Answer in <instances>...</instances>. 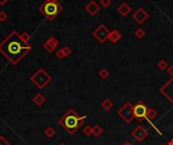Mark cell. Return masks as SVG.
I'll list each match as a JSON object with an SVG mask.
<instances>
[{
	"label": "cell",
	"mask_w": 173,
	"mask_h": 145,
	"mask_svg": "<svg viewBox=\"0 0 173 145\" xmlns=\"http://www.w3.org/2000/svg\"><path fill=\"white\" fill-rule=\"evenodd\" d=\"M31 51L32 45L21 41L19 34L16 31H11L0 44V52L13 65H17Z\"/></svg>",
	"instance_id": "1"
},
{
	"label": "cell",
	"mask_w": 173,
	"mask_h": 145,
	"mask_svg": "<svg viewBox=\"0 0 173 145\" xmlns=\"http://www.w3.org/2000/svg\"><path fill=\"white\" fill-rule=\"evenodd\" d=\"M86 116H81L74 109H70L58 120V123L69 134H75L84 124Z\"/></svg>",
	"instance_id": "2"
},
{
	"label": "cell",
	"mask_w": 173,
	"mask_h": 145,
	"mask_svg": "<svg viewBox=\"0 0 173 145\" xmlns=\"http://www.w3.org/2000/svg\"><path fill=\"white\" fill-rule=\"evenodd\" d=\"M39 11L43 13V15L49 20H53L60 14L62 11V6L58 2H47L45 1L39 6Z\"/></svg>",
	"instance_id": "3"
},
{
	"label": "cell",
	"mask_w": 173,
	"mask_h": 145,
	"mask_svg": "<svg viewBox=\"0 0 173 145\" xmlns=\"http://www.w3.org/2000/svg\"><path fill=\"white\" fill-rule=\"evenodd\" d=\"M31 81L39 89L43 90L49 83H51L52 77L44 69H39L31 77Z\"/></svg>",
	"instance_id": "4"
},
{
	"label": "cell",
	"mask_w": 173,
	"mask_h": 145,
	"mask_svg": "<svg viewBox=\"0 0 173 145\" xmlns=\"http://www.w3.org/2000/svg\"><path fill=\"white\" fill-rule=\"evenodd\" d=\"M118 115L124 120L126 123H131V122L135 119V115H134V109H133V104H131L130 102L125 103L122 106L118 109Z\"/></svg>",
	"instance_id": "5"
},
{
	"label": "cell",
	"mask_w": 173,
	"mask_h": 145,
	"mask_svg": "<svg viewBox=\"0 0 173 145\" xmlns=\"http://www.w3.org/2000/svg\"><path fill=\"white\" fill-rule=\"evenodd\" d=\"M133 109H134L135 118H139V119H146L148 107L146 106L144 102L138 101L137 103L133 105Z\"/></svg>",
	"instance_id": "6"
},
{
	"label": "cell",
	"mask_w": 173,
	"mask_h": 145,
	"mask_svg": "<svg viewBox=\"0 0 173 145\" xmlns=\"http://www.w3.org/2000/svg\"><path fill=\"white\" fill-rule=\"evenodd\" d=\"M161 94L173 105V77L161 88Z\"/></svg>",
	"instance_id": "7"
},
{
	"label": "cell",
	"mask_w": 173,
	"mask_h": 145,
	"mask_svg": "<svg viewBox=\"0 0 173 145\" xmlns=\"http://www.w3.org/2000/svg\"><path fill=\"white\" fill-rule=\"evenodd\" d=\"M148 134H149L148 130L146 129L144 126H141V125L137 126L132 131V136L134 137L138 142H143V141L148 137Z\"/></svg>",
	"instance_id": "8"
},
{
	"label": "cell",
	"mask_w": 173,
	"mask_h": 145,
	"mask_svg": "<svg viewBox=\"0 0 173 145\" xmlns=\"http://www.w3.org/2000/svg\"><path fill=\"white\" fill-rule=\"evenodd\" d=\"M57 47H58V41L54 36H51L50 38H48L47 41L44 44V48L49 52H53L57 48Z\"/></svg>",
	"instance_id": "9"
},
{
	"label": "cell",
	"mask_w": 173,
	"mask_h": 145,
	"mask_svg": "<svg viewBox=\"0 0 173 145\" xmlns=\"http://www.w3.org/2000/svg\"><path fill=\"white\" fill-rule=\"evenodd\" d=\"M45 101H46V99H45L43 94H36V96L32 98V102H34L36 106H39V107L42 106V105L45 103Z\"/></svg>",
	"instance_id": "10"
},
{
	"label": "cell",
	"mask_w": 173,
	"mask_h": 145,
	"mask_svg": "<svg viewBox=\"0 0 173 145\" xmlns=\"http://www.w3.org/2000/svg\"><path fill=\"white\" fill-rule=\"evenodd\" d=\"M102 134H103V129H102V127H100L99 125H95V126L92 127V135L95 138L100 137Z\"/></svg>",
	"instance_id": "11"
},
{
	"label": "cell",
	"mask_w": 173,
	"mask_h": 145,
	"mask_svg": "<svg viewBox=\"0 0 173 145\" xmlns=\"http://www.w3.org/2000/svg\"><path fill=\"white\" fill-rule=\"evenodd\" d=\"M157 116V111L154 110L153 108H148L147 110V115H146V119H147L149 122L151 120L155 119V117Z\"/></svg>",
	"instance_id": "12"
},
{
	"label": "cell",
	"mask_w": 173,
	"mask_h": 145,
	"mask_svg": "<svg viewBox=\"0 0 173 145\" xmlns=\"http://www.w3.org/2000/svg\"><path fill=\"white\" fill-rule=\"evenodd\" d=\"M101 106L104 110L109 111V110H111L112 107H114V103H112V101L109 100V99H105V100L101 103Z\"/></svg>",
	"instance_id": "13"
},
{
	"label": "cell",
	"mask_w": 173,
	"mask_h": 145,
	"mask_svg": "<svg viewBox=\"0 0 173 145\" xmlns=\"http://www.w3.org/2000/svg\"><path fill=\"white\" fill-rule=\"evenodd\" d=\"M55 134H56V129L54 127H48V128H46V130H45V135L47 137H49V138H53L55 136Z\"/></svg>",
	"instance_id": "14"
},
{
	"label": "cell",
	"mask_w": 173,
	"mask_h": 145,
	"mask_svg": "<svg viewBox=\"0 0 173 145\" xmlns=\"http://www.w3.org/2000/svg\"><path fill=\"white\" fill-rule=\"evenodd\" d=\"M19 36H21V41H23L24 42H28L29 41V39H31V35H29L28 32H22L21 34H19Z\"/></svg>",
	"instance_id": "15"
},
{
	"label": "cell",
	"mask_w": 173,
	"mask_h": 145,
	"mask_svg": "<svg viewBox=\"0 0 173 145\" xmlns=\"http://www.w3.org/2000/svg\"><path fill=\"white\" fill-rule=\"evenodd\" d=\"M83 133H84L86 136H90L92 135V127L87 125V126L84 127V129H83Z\"/></svg>",
	"instance_id": "16"
},
{
	"label": "cell",
	"mask_w": 173,
	"mask_h": 145,
	"mask_svg": "<svg viewBox=\"0 0 173 145\" xmlns=\"http://www.w3.org/2000/svg\"><path fill=\"white\" fill-rule=\"evenodd\" d=\"M0 145H10V142L3 135H0Z\"/></svg>",
	"instance_id": "17"
},
{
	"label": "cell",
	"mask_w": 173,
	"mask_h": 145,
	"mask_svg": "<svg viewBox=\"0 0 173 145\" xmlns=\"http://www.w3.org/2000/svg\"><path fill=\"white\" fill-rule=\"evenodd\" d=\"M8 18V14L5 11H0V21H5Z\"/></svg>",
	"instance_id": "18"
},
{
	"label": "cell",
	"mask_w": 173,
	"mask_h": 145,
	"mask_svg": "<svg viewBox=\"0 0 173 145\" xmlns=\"http://www.w3.org/2000/svg\"><path fill=\"white\" fill-rule=\"evenodd\" d=\"M62 51H63V54H64L65 57H68V55L71 54V49H70V48L68 47H64L62 48Z\"/></svg>",
	"instance_id": "19"
},
{
	"label": "cell",
	"mask_w": 173,
	"mask_h": 145,
	"mask_svg": "<svg viewBox=\"0 0 173 145\" xmlns=\"http://www.w3.org/2000/svg\"><path fill=\"white\" fill-rule=\"evenodd\" d=\"M107 76H108V72L106 70H102V71L99 72V77H101L102 79H105Z\"/></svg>",
	"instance_id": "20"
},
{
	"label": "cell",
	"mask_w": 173,
	"mask_h": 145,
	"mask_svg": "<svg viewBox=\"0 0 173 145\" xmlns=\"http://www.w3.org/2000/svg\"><path fill=\"white\" fill-rule=\"evenodd\" d=\"M166 67H167V64H166V62L162 61V62H159V68L162 69V70H164V69H165Z\"/></svg>",
	"instance_id": "21"
},
{
	"label": "cell",
	"mask_w": 173,
	"mask_h": 145,
	"mask_svg": "<svg viewBox=\"0 0 173 145\" xmlns=\"http://www.w3.org/2000/svg\"><path fill=\"white\" fill-rule=\"evenodd\" d=\"M57 57H58L59 58H63L65 57L64 54H63V51H62V49H60V51H57Z\"/></svg>",
	"instance_id": "22"
},
{
	"label": "cell",
	"mask_w": 173,
	"mask_h": 145,
	"mask_svg": "<svg viewBox=\"0 0 173 145\" xmlns=\"http://www.w3.org/2000/svg\"><path fill=\"white\" fill-rule=\"evenodd\" d=\"M8 2V0H0V5H5Z\"/></svg>",
	"instance_id": "23"
},
{
	"label": "cell",
	"mask_w": 173,
	"mask_h": 145,
	"mask_svg": "<svg viewBox=\"0 0 173 145\" xmlns=\"http://www.w3.org/2000/svg\"><path fill=\"white\" fill-rule=\"evenodd\" d=\"M168 72H170V75H171L172 77H173V67H171L170 69H169V70H168Z\"/></svg>",
	"instance_id": "24"
},
{
	"label": "cell",
	"mask_w": 173,
	"mask_h": 145,
	"mask_svg": "<svg viewBox=\"0 0 173 145\" xmlns=\"http://www.w3.org/2000/svg\"><path fill=\"white\" fill-rule=\"evenodd\" d=\"M167 145H173V139H171L170 141H169V142H168V144Z\"/></svg>",
	"instance_id": "25"
},
{
	"label": "cell",
	"mask_w": 173,
	"mask_h": 145,
	"mask_svg": "<svg viewBox=\"0 0 173 145\" xmlns=\"http://www.w3.org/2000/svg\"><path fill=\"white\" fill-rule=\"evenodd\" d=\"M47 2H57V0H46Z\"/></svg>",
	"instance_id": "26"
},
{
	"label": "cell",
	"mask_w": 173,
	"mask_h": 145,
	"mask_svg": "<svg viewBox=\"0 0 173 145\" xmlns=\"http://www.w3.org/2000/svg\"><path fill=\"white\" fill-rule=\"evenodd\" d=\"M122 145H132L131 143H130V142H125L124 144H122Z\"/></svg>",
	"instance_id": "27"
},
{
	"label": "cell",
	"mask_w": 173,
	"mask_h": 145,
	"mask_svg": "<svg viewBox=\"0 0 173 145\" xmlns=\"http://www.w3.org/2000/svg\"><path fill=\"white\" fill-rule=\"evenodd\" d=\"M59 145H66L65 143H61V144H59Z\"/></svg>",
	"instance_id": "28"
},
{
	"label": "cell",
	"mask_w": 173,
	"mask_h": 145,
	"mask_svg": "<svg viewBox=\"0 0 173 145\" xmlns=\"http://www.w3.org/2000/svg\"><path fill=\"white\" fill-rule=\"evenodd\" d=\"M161 145H166V144H161Z\"/></svg>",
	"instance_id": "29"
}]
</instances>
